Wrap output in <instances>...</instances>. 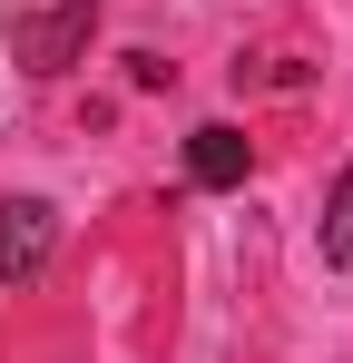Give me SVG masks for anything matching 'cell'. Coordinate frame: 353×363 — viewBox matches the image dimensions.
I'll list each match as a JSON object with an SVG mask.
<instances>
[{"label":"cell","mask_w":353,"mask_h":363,"mask_svg":"<svg viewBox=\"0 0 353 363\" xmlns=\"http://www.w3.org/2000/svg\"><path fill=\"white\" fill-rule=\"evenodd\" d=\"M89 40H99V0H50V10H20V20H10V60L30 69V79L79 69Z\"/></svg>","instance_id":"cell-1"},{"label":"cell","mask_w":353,"mask_h":363,"mask_svg":"<svg viewBox=\"0 0 353 363\" xmlns=\"http://www.w3.org/2000/svg\"><path fill=\"white\" fill-rule=\"evenodd\" d=\"M59 255V206L50 196H0V285H40Z\"/></svg>","instance_id":"cell-2"},{"label":"cell","mask_w":353,"mask_h":363,"mask_svg":"<svg viewBox=\"0 0 353 363\" xmlns=\"http://www.w3.org/2000/svg\"><path fill=\"white\" fill-rule=\"evenodd\" d=\"M245 167H255V147H245V128H196V138H186V177L196 186H245Z\"/></svg>","instance_id":"cell-3"},{"label":"cell","mask_w":353,"mask_h":363,"mask_svg":"<svg viewBox=\"0 0 353 363\" xmlns=\"http://www.w3.org/2000/svg\"><path fill=\"white\" fill-rule=\"evenodd\" d=\"M324 265H353V167H344V186L324 196Z\"/></svg>","instance_id":"cell-4"}]
</instances>
